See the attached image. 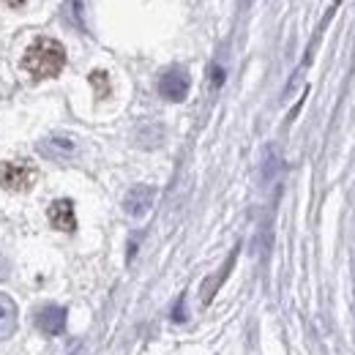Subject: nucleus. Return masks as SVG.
<instances>
[{
    "instance_id": "1",
    "label": "nucleus",
    "mask_w": 355,
    "mask_h": 355,
    "mask_svg": "<svg viewBox=\"0 0 355 355\" xmlns=\"http://www.w3.org/2000/svg\"><path fill=\"white\" fill-rule=\"evenodd\" d=\"M63 66H66V49L55 39H36L22 58V69L33 80H49V77L60 74Z\"/></svg>"
},
{
    "instance_id": "2",
    "label": "nucleus",
    "mask_w": 355,
    "mask_h": 355,
    "mask_svg": "<svg viewBox=\"0 0 355 355\" xmlns=\"http://www.w3.org/2000/svg\"><path fill=\"white\" fill-rule=\"evenodd\" d=\"M36 167L28 162V159H17V162H8L3 164V173H0V183L11 191H28L33 183H36Z\"/></svg>"
},
{
    "instance_id": "3",
    "label": "nucleus",
    "mask_w": 355,
    "mask_h": 355,
    "mask_svg": "<svg viewBox=\"0 0 355 355\" xmlns=\"http://www.w3.org/2000/svg\"><path fill=\"white\" fill-rule=\"evenodd\" d=\"M159 93L167 98V101H183L186 93H189V74L183 69H170L162 74L159 80Z\"/></svg>"
},
{
    "instance_id": "4",
    "label": "nucleus",
    "mask_w": 355,
    "mask_h": 355,
    "mask_svg": "<svg viewBox=\"0 0 355 355\" xmlns=\"http://www.w3.org/2000/svg\"><path fill=\"white\" fill-rule=\"evenodd\" d=\"M153 197H156V191H153L150 186H134L132 191L126 194V202H123V208H126V214H129V216L139 219V216H145V214L150 211V205H153Z\"/></svg>"
},
{
    "instance_id": "5",
    "label": "nucleus",
    "mask_w": 355,
    "mask_h": 355,
    "mask_svg": "<svg viewBox=\"0 0 355 355\" xmlns=\"http://www.w3.org/2000/svg\"><path fill=\"white\" fill-rule=\"evenodd\" d=\"M49 222L60 232H74L77 230V216H74L71 200H55L49 205Z\"/></svg>"
},
{
    "instance_id": "6",
    "label": "nucleus",
    "mask_w": 355,
    "mask_h": 355,
    "mask_svg": "<svg viewBox=\"0 0 355 355\" xmlns=\"http://www.w3.org/2000/svg\"><path fill=\"white\" fill-rule=\"evenodd\" d=\"M36 328L46 336H58L66 328V311L60 306H44L36 314Z\"/></svg>"
},
{
    "instance_id": "7",
    "label": "nucleus",
    "mask_w": 355,
    "mask_h": 355,
    "mask_svg": "<svg viewBox=\"0 0 355 355\" xmlns=\"http://www.w3.org/2000/svg\"><path fill=\"white\" fill-rule=\"evenodd\" d=\"M17 328V304L0 293V339H8Z\"/></svg>"
},
{
    "instance_id": "8",
    "label": "nucleus",
    "mask_w": 355,
    "mask_h": 355,
    "mask_svg": "<svg viewBox=\"0 0 355 355\" xmlns=\"http://www.w3.org/2000/svg\"><path fill=\"white\" fill-rule=\"evenodd\" d=\"M39 150L44 153L46 159H69L74 153V145L69 139H44L39 145Z\"/></svg>"
},
{
    "instance_id": "9",
    "label": "nucleus",
    "mask_w": 355,
    "mask_h": 355,
    "mask_svg": "<svg viewBox=\"0 0 355 355\" xmlns=\"http://www.w3.org/2000/svg\"><path fill=\"white\" fill-rule=\"evenodd\" d=\"M63 17H66V22H71L74 28L85 31V22H83V0H69V3L63 6Z\"/></svg>"
},
{
    "instance_id": "10",
    "label": "nucleus",
    "mask_w": 355,
    "mask_h": 355,
    "mask_svg": "<svg viewBox=\"0 0 355 355\" xmlns=\"http://www.w3.org/2000/svg\"><path fill=\"white\" fill-rule=\"evenodd\" d=\"M90 83H93V88L98 90V96H107L110 93V83H107V74L104 71H93L90 74Z\"/></svg>"
},
{
    "instance_id": "11",
    "label": "nucleus",
    "mask_w": 355,
    "mask_h": 355,
    "mask_svg": "<svg viewBox=\"0 0 355 355\" xmlns=\"http://www.w3.org/2000/svg\"><path fill=\"white\" fill-rule=\"evenodd\" d=\"M6 276H8V263L0 257V279H6Z\"/></svg>"
},
{
    "instance_id": "12",
    "label": "nucleus",
    "mask_w": 355,
    "mask_h": 355,
    "mask_svg": "<svg viewBox=\"0 0 355 355\" xmlns=\"http://www.w3.org/2000/svg\"><path fill=\"white\" fill-rule=\"evenodd\" d=\"M6 3H8L11 8H22V6H25V0H6Z\"/></svg>"
}]
</instances>
